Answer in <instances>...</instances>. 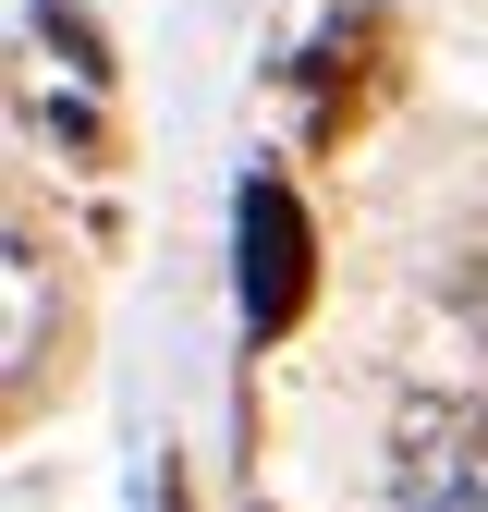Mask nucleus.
Wrapping results in <instances>:
<instances>
[{
	"label": "nucleus",
	"mask_w": 488,
	"mask_h": 512,
	"mask_svg": "<svg viewBox=\"0 0 488 512\" xmlns=\"http://www.w3.org/2000/svg\"><path fill=\"white\" fill-rule=\"evenodd\" d=\"M391 512H488V403L427 391L391 427Z\"/></svg>",
	"instance_id": "obj_1"
},
{
	"label": "nucleus",
	"mask_w": 488,
	"mask_h": 512,
	"mask_svg": "<svg viewBox=\"0 0 488 512\" xmlns=\"http://www.w3.org/2000/svg\"><path fill=\"white\" fill-rule=\"evenodd\" d=\"M305 317V208L281 183H244V330H293Z\"/></svg>",
	"instance_id": "obj_2"
},
{
	"label": "nucleus",
	"mask_w": 488,
	"mask_h": 512,
	"mask_svg": "<svg viewBox=\"0 0 488 512\" xmlns=\"http://www.w3.org/2000/svg\"><path fill=\"white\" fill-rule=\"evenodd\" d=\"M452 317L488 342V232H464V256H452Z\"/></svg>",
	"instance_id": "obj_3"
}]
</instances>
